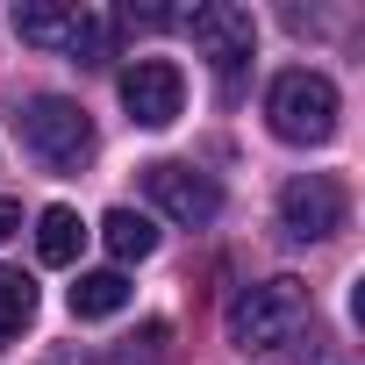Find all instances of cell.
<instances>
[{
  "instance_id": "7a4b0ae2",
  "label": "cell",
  "mask_w": 365,
  "mask_h": 365,
  "mask_svg": "<svg viewBox=\"0 0 365 365\" xmlns=\"http://www.w3.org/2000/svg\"><path fill=\"white\" fill-rule=\"evenodd\" d=\"M265 115H272V136H287V143H329L336 136V86L308 65L279 72L265 93Z\"/></svg>"
},
{
  "instance_id": "30bf717a",
  "label": "cell",
  "mask_w": 365,
  "mask_h": 365,
  "mask_svg": "<svg viewBox=\"0 0 365 365\" xmlns=\"http://www.w3.org/2000/svg\"><path fill=\"white\" fill-rule=\"evenodd\" d=\"M129 308V279L108 265V272H79V287H72V315L79 322H108V315H122Z\"/></svg>"
},
{
  "instance_id": "6da1fadb",
  "label": "cell",
  "mask_w": 365,
  "mask_h": 365,
  "mask_svg": "<svg viewBox=\"0 0 365 365\" xmlns=\"http://www.w3.org/2000/svg\"><path fill=\"white\" fill-rule=\"evenodd\" d=\"M301 322H308V287L287 279V272L279 279H258V287H244L230 301V344H244V351H272Z\"/></svg>"
},
{
  "instance_id": "5bb4252c",
  "label": "cell",
  "mask_w": 365,
  "mask_h": 365,
  "mask_svg": "<svg viewBox=\"0 0 365 365\" xmlns=\"http://www.w3.org/2000/svg\"><path fill=\"white\" fill-rule=\"evenodd\" d=\"M8 237H22V208H15V201H0V244H8Z\"/></svg>"
},
{
  "instance_id": "3957f363",
  "label": "cell",
  "mask_w": 365,
  "mask_h": 365,
  "mask_svg": "<svg viewBox=\"0 0 365 365\" xmlns=\"http://www.w3.org/2000/svg\"><path fill=\"white\" fill-rule=\"evenodd\" d=\"M22 143H29L43 165L72 172L79 158H93V122H86V108H79V101L43 93V101H29V108H22Z\"/></svg>"
},
{
  "instance_id": "52a82bcc",
  "label": "cell",
  "mask_w": 365,
  "mask_h": 365,
  "mask_svg": "<svg viewBox=\"0 0 365 365\" xmlns=\"http://www.w3.org/2000/svg\"><path fill=\"white\" fill-rule=\"evenodd\" d=\"M187 36H194V51L215 72H237L258 51V22H251V8H237V0H208V8H194L187 15Z\"/></svg>"
},
{
  "instance_id": "ba28073f",
  "label": "cell",
  "mask_w": 365,
  "mask_h": 365,
  "mask_svg": "<svg viewBox=\"0 0 365 365\" xmlns=\"http://www.w3.org/2000/svg\"><path fill=\"white\" fill-rule=\"evenodd\" d=\"M72 22H79L72 0H22V8H15V36L29 51H65L72 43Z\"/></svg>"
},
{
  "instance_id": "7c38bea8",
  "label": "cell",
  "mask_w": 365,
  "mask_h": 365,
  "mask_svg": "<svg viewBox=\"0 0 365 365\" xmlns=\"http://www.w3.org/2000/svg\"><path fill=\"white\" fill-rule=\"evenodd\" d=\"M29 315H36V287H29L15 265H0V344L22 336V329H29Z\"/></svg>"
},
{
  "instance_id": "5b68a950",
  "label": "cell",
  "mask_w": 365,
  "mask_h": 365,
  "mask_svg": "<svg viewBox=\"0 0 365 365\" xmlns=\"http://www.w3.org/2000/svg\"><path fill=\"white\" fill-rule=\"evenodd\" d=\"M143 187H150L158 215L187 222V230H201V222H215V215H222V187H215L208 172L179 165V158H158V165H143Z\"/></svg>"
},
{
  "instance_id": "9c48e42d",
  "label": "cell",
  "mask_w": 365,
  "mask_h": 365,
  "mask_svg": "<svg viewBox=\"0 0 365 365\" xmlns=\"http://www.w3.org/2000/svg\"><path fill=\"white\" fill-rule=\"evenodd\" d=\"M101 244L115 251V265H136V258L158 251V222H150L143 208H108V215H101Z\"/></svg>"
},
{
  "instance_id": "277c9868",
  "label": "cell",
  "mask_w": 365,
  "mask_h": 365,
  "mask_svg": "<svg viewBox=\"0 0 365 365\" xmlns=\"http://www.w3.org/2000/svg\"><path fill=\"white\" fill-rule=\"evenodd\" d=\"M122 108L136 129H172L179 115H187V72H179L172 58H136L122 72Z\"/></svg>"
},
{
  "instance_id": "8fae6325",
  "label": "cell",
  "mask_w": 365,
  "mask_h": 365,
  "mask_svg": "<svg viewBox=\"0 0 365 365\" xmlns=\"http://www.w3.org/2000/svg\"><path fill=\"white\" fill-rule=\"evenodd\" d=\"M79 244H86V222H79L72 208H43V215H36V258H43V265H72Z\"/></svg>"
},
{
  "instance_id": "4fadbf2b",
  "label": "cell",
  "mask_w": 365,
  "mask_h": 365,
  "mask_svg": "<svg viewBox=\"0 0 365 365\" xmlns=\"http://www.w3.org/2000/svg\"><path fill=\"white\" fill-rule=\"evenodd\" d=\"M108 36H115V22H108V15H93V8H79V22H72V43H65V51H72L79 65H93V58H108Z\"/></svg>"
},
{
  "instance_id": "8992f818",
  "label": "cell",
  "mask_w": 365,
  "mask_h": 365,
  "mask_svg": "<svg viewBox=\"0 0 365 365\" xmlns=\"http://www.w3.org/2000/svg\"><path fill=\"white\" fill-rule=\"evenodd\" d=\"M344 187L329 172H301V179H287L279 187V230L287 237H301V244H322V237H336L344 230Z\"/></svg>"
}]
</instances>
